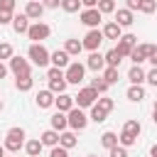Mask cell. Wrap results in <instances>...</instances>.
Returning a JSON list of instances; mask_svg holds the SVG:
<instances>
[{
	"label": "cell",
	"mask_w": 157,
	"mask_h": 157,
	"mask_svg": "<svg viewBox=\"0 0 157 157\" xmlns=\"http://www.w3.org/2000/svg\"><path fill=\"white\" fill-rule=\"evenodd\" d=\"M135 44H137V37H135V34H120V37H118V44H115V49H118V54L125 59Z\"/></svg>",
	"instance_id": "12"
},
{
	"label": "cell",
	"mask_w": 157,
	"mask_h": 157,
	"mask_svg": "<svg viewBox=\"0 0 157 157\" xmlns=\"http://www.w3.org/2000/svg\"><path fill=\"white\" fill-rule=\"evenodd\" d=\"M7 61H10V71H12L15 76H29V74H32L29 59H25V56H15V54H12Z\"/></svg>",
	"instance_id": "9"
},
{
	"label": "cell",
	"mask_w": 157,
	"mask_h": 157,
	"mask_svg": "<svg viewBox=\"0 0 157 157\" xmlns=\"http://www.w3.org/2000/svg\"><path fill=\"white\" fill-rule=\"evenodd\" d=\"M125 96H128V101H130V103H140V101L145 98V88H142V86L130 83V88H128V93H125Z\"/></svg>",
	"instance_id": "28"
},
{
	"label": "cell",
	"mask_w": 157,
	"mask_h": 157,
	"mask_svg": "<svg viewBox=\"0 0 157 157\" xmlns=\"http://www.w3.org/2000/svg\"><path fill=\"white\" fill-rule=\"evenodd\" d=\"M103 39H105V37H103V32H101L98 27H93V29H88V32H86V37H83V42H81V44H83V49H88V52H98V47L103 44Z\"/></svg>",
	"instance_id": "8"
},
{
	"label": "cell",
	"mask_w": 157,
	"mask_h": 157,
	"mask_svg": "<svg viewBox=\"0 0 157 157\" xmlns=\"http://www.w3.org/2000/svg\"><path fill=\"white\" fill-rule=\"evenodd\" d=\"M88 157H98V155H88Z\"/></svg>",
	"instance_id": "53"
},
{
	"label": "cell",
	"mask_w": 157,
	"mask_h": 157,
	"mask_svg": "<svg viewBox=\"0 0 157 157\" xmlns=\"http://www.w3.org/2000/svg\"><path fill=\"white\" fill-rule=\"evenodd\" d=\"M64 52H66L69 56H78V54L83 52V44H81L78 39H74V37H71V39H66V42H64Z\"/></svg>",
	"instance_id": "24"
},
{
	"label": "cell",
	"mask_w": 157,
	"mask_h": 157,
	"mask_svg": "<svg viewBox=\"0 0 157 157\" xmlns=\"http://www.w3.org/2000/svg\"><path fill=\"white\" fill-rule=\"evenodd\" d=\"M15 54V49H12V44L10 42H0V61H5V59H10Z\"/></svg>",
	"instance_id": "38"
},
{
	"label": "cell",
	"mask_w": 157,
	"mask_h": 157,
	"mask_svg": "<svg viewBox=\"0 0 157 157\" xmlns=\"http://www.w3.org/2000/svg\"><path fill=\"white\" fill-rule=\"evenodd\" d=\"M12 29L17 32V34H27V29H29V17L22 12V15H15L12 17Z\"/></svg>",
	"instance_id": "21"
},
{
	"label": "cell",
	"mask_w": 157,
	"mask_h": 157,
	"mask_svg": "<svg viewBox=\"0 0 157 157\" xmlns=\"http://www.w3.org/2000/svg\"><path fill=\"white\" fill-rule=\"evenodd\" d=\"M52 34V27L47 25V22H34V25H29V29H27V37L32 39V42H44L47 37Z\"/></svg>",
	"instance_id": "7"
},
{
	"label": "cell",
	"mask_w": 157,
	"mask_h": 157,
	"mask_svg": "<svg viewBox=\"0 0 157 157\" xmlns=\"http://www.w3.org/2000/svg\"><path fill=\"white\" fill-rule=\"evenodd\" d=\"M2 147L10 152H20V147H25V128H10Z\"/></svg>",
	"instance_id": "3"
},
{
	"label": "cell",
	"mask_w": 157,
	"mask_h": 157,
	"mask_svg": "<svg viewBox=\"0 0 157 157\" xmlns=\"http://www.w3.org/2000/svg\"><path fill=\"white\" fill-rule=\"evenodd\" d=\"M120 132H125V135H132V137H140V132H142V125H140V120H125V125H123V130Z\"/></svg>",
	"instance_id": "25"
},
{
	"label": "cell",
	"mask_w": 157,
	"mask_h": 157,
	"mask_svg": "<svg viewBox=\"0 0 157 157\" xmlns=\"http://www.w3.org/2000/svg\"><path fill=\"white\" fill-rule=\"evenodd\" d=\"M42 147H44V145H42V140H39V137H34V140H27V142H25V152H27L29 157H39Z\"/></svg>",
	"instance_id": "29"
},
{
	"label": "cell",
	"mask_w": 157,
	"mask_h": 157,
	"mask_svg": "<svg viewBox=\"0 0 157 157\" xmlns=\"http://www.w3.org/2000/svg\"><path fill=\"white\" fill-rule=\"evenodd\" d=\"M44 10H47V7H44L39 0H27V5H25V15H27L29 20H34V22H37V20H42Z\"/></svg>",
	"instance_id": "13"
},
{
	"label": "cell",
	"mask_w": 157,
	"mask_h": 157,
	"mask_svg": "<svg viewBox=\"0 0 157 157\" xmlns=\"http://www.w3.org/2000/svg\"><path fill=\"white\" fill-rule=\"evenodd\" d=\"M150 157H157V145H152V150H150Z\"/></svg>",
	"instance_id": "50"
},
{
	"label": "cell",
	"mask_w": 157,
	"mask_h": 157,
	"mask_svg": "<svg viewBox=\"0 0 157 157\" xmlns=\"http://www.w3.org/2000/svg\"><path fill=\"white\" fill-rule=\"evenodd\" d=\"M71 56L64 52V49H56V52H49V64L52 66H59V69H66L71 61H69Z\"/></svg>",
	"instance_id": "14"
},
{
	"label": "cell",
	"mask_w": 157,
	"mask_h": 157,
	"mask_svg": "<svg viewBox=\"0 0 157 157\" xmlns=\"http://www.w3.org/2000/svg\"><path fill=\"white\" fill-rule=\"evenodd\" d=\"M145 81L150 86H157V66H152L150 71H145Z\"/></svg>",
	"instance_id": "40"
},
{
	"label": "cell",
	"mask_w": 157,
	"mask_h": 157,
	"mask_svg": "<svg viewBox=\"0 0 157 157\" xmlns=\"http://www.w3.org/2000/svg\"><path fill=\"white\" fill-rule=\"evenodd\" d=\"M86 66H88L91 71H103V69H105V59H103V54H101V52H91L88 59H86Z\"/></svg>",
	"instance_id": "17"
},
{
	"label": "cell",
	"mask_w": 157,
	"mask_h": 157,
	"mask_svg": "<svg viewBox=\"0 0 157 157\" xmlns=\"http://www.w3.org/2000/svg\"><path fill=\"white\" fill-rule=\"evenodd\" d=\"M27 56H29V61H32L34 66H39V69L49 66V49H47L42 42H32L29 49H27Z\"/></svg>",
	"instance_id": "2"
},
{
	"label": "cell",
	"mask_w": 157,
	"mask_h": 157,
	"mask_svg": "<svg viewBox=\"0 0 157 157\" xmlns=\"http://www.w3.org/2000/svg\"><path fill=\"white\" fill-rule=\"evenodd\" d=\"M59 145H61V147H66V150L76 147V145H78L76 132H74V130H61V132H59Z\"/></svg>",
	"instance_id": "20"
},
{
	"label": "cell",
	"mask_w": 157,
	"mask_h": 157,
	"mask_svg": "<svg viewBox=\"0 0 157 157\" xmlns=\"http://www.w3.org/2000/svg\"><path fill=\"white\" fill-rule=\"evenodd\" d=\"M66 86H69V83H66L64 76H61V78H49V91H52V93H64Z\"/></svg>",
	"instance_id": "32"
},
{
	"label": "cell",
	"mask_w": 157,
	"mask_h": 157,
	"mask_svg": "<svg viewBox=\"0 0 157 157\" xmlns=\"http://www.w3.org/2000/svg\"><path fill=\"white\" fill-rule=\"evenodd\" d=\"M12 17H15V12L0 10V25H12Z\"/></svg>",
	"instance_id": "42"
},
{
	"label": "cell",
	"mask_w": 157,
	"mask_h": 157,
	"mask_svg": "<svg viewBox=\"0 0 157 157\" xmlns=\"http://www.w3.org/2000/svg\"><path fill=\"white\" fill-rule=\"evenodd\" d=\"M49 123H52V128L56 130V132H61V130H66L69 128V120H66V113H61V110H56L52 118H49Z\"/></svg>",
	"instance_id": "23"
},
{
	"label": "cell",
	"mask_w": 157,
	"mask_h": 157,
	"mask_svg": "<svg viewBox=\"0 0 157 157\" xmlns=\"http://www.w3.org/2000/svg\"><path fill=\"white\" fill-rule=\"evenodd\" d=\"M15 5H17V0H0V10H7V12H15Z\"/></svg>",
	"instance_id": "43"
},
{
	"label": "cell",
	"mask_w": 157,
	"mask_h": 157,
	"mask_svg": "<svg viewBox=\"0 0 157 157\" xmlns=\"http://www.w3.org/2000/svg\"><path fill=\"white\" fill-rule=\"evenodd\" d=\"M78 17H81V22H83V25H86L88 29L98 27V25H101V20H103V15L98 12V7H83Z\"/></svg>",
	"instance_id": "10"
},
{
	"label": "cell",
	"mask_w": 157,
	"mask_h": 157,
	"mask_svg": "<svg viewBox=\"0 0 157 157\" xmlns=\"http://www.w3.org/2000/svg\"><path fill=\"white\" fill-rule=\"evenodd\" d=\"M0 110H2V101H0Z\"/></svg>",
	"instance_id": "52"
},
{
	"label": "cell",
	"mask_w": 157,
	"mask_h": 157,
	"mask_svg": "<svg viewBox=\"0 0 157 157\" xmlns=\"http://www.w3.org/2000/svg\"><path fill=\"white\" fill-rule=\"evenodd\" d=\"M113 108H115L113 98H105V96H103V98H98V101L91 105V115H88V120H93V123H103Z\"/></svg>",
	"instance_id": "1"
},
{
	"label": "cell",
	"mask_w": 157,
	"mask_h": 157,
	"mask_svg": "<svg viewBox=\"0 0 157 157\" xmlns=\"http://www.w3.org/2000/svg\"><path fill=\"white\" fill-rule=\"evenodd\" d=\"M103 78L108 81V86L118 83V78H120V71H118V66H105V69H103Z\"/></svg>",
	"instance_id": "31"
},
{
	"label": "cell",
	"mask_w": 157,
	"mask_h": 157,
	"mask_svg": "<svg viewBox=\"0 0 157 157\" xmlns=\"http://www.w3.org/2000/svg\"><path fill=\"white\" fill-rule=\"evenodd\" d=\"M113 22H118L120 27H130V25L135 22V15H132V10L123 7V10H115V20H113Z\"/></svg>",
	"instance_id": "18"
},
{
	"label": "cell",
	"mask_w": 157,
	"mask_h": 157,
	"mask_svg": "<svg viewBox=\"0 0 157 157\" xmlns=\"http://www.w3.org/2000/svg\"><path fill=\"white\" fill-rule=\"evenodd\" d=\"M91 88H96L98 93H105V91H108V81H105L103 76H96V78L91 81Z\"/></svg>",
	"instance_id": "37"
},
{
	"label": "cell",
	"mask_w": 157,
	"mask_h": 157,
	"mask_svg": "<svg viewBox=\"0 0 157 157\" xmlns=\"http://www.w3.org/2000/svg\"><path fill=\"white\" fill-rule=\"evenodd\" d=\"M152 47H155V44H135V47L130 49V54H128L130 61H132V64H142V61H147Z\"/></svg>",
	"instance_id": "11"
},
{
	"label": "cell",
	"mask_w": 157,
	"mask_h": 157,
	"mask_svg": "<svg viewBox=\"0 0 157 157\" xmlns=\"http://www.w3.org/2000/svg\"><path fill=\"white\" fill-rule=\"evenodd\" d=\"M42 5H44V7H49V10H54V7H59V5H61V0H42Z\"/></svg>",
	"instance_id": "44"
},
{
	"label": "cell",
	"mask_w": 157,
	"mask_h": 157,
	"mask_svg": "<svg viewBox=\"0 0 157 157\" xmlns=\"http://www.w3.org/2000/svg\"><path fill=\"white\" fill-rule=\"evenodd\" d=\"M5 76H7V66L0 61V78H5Z\"/></svg>",
	"instance_id": "48"
},
{
	"label": "cell",
	"mask_w": 157,
	"mask_h": 157,
	"mask_svg": "<svg viewBox=\"0 0 157 157\" xmlns=\"http://www.w3.org/2000/svg\"><path fill=\"white\" fill-rule=\"evenodd\" d=\"M81 5H83V7H96L98 0H81Z\"/></svg>",
	"instance_id": "47"
},
{
	"label": "cell",
	"mask_w": 157,
	"mask_h": 157,
	"mask_svg": "<svg viewBox=\"0 0 157 157\" xmlns=\"http://www.w3.org/2000/svg\"><path fill=\"white\" fill-rule=\"evenodd\" d=\"M128 81L135 83V86H142V83H145V69H142L140 64H132L130 71H128Z\"/></svg>",
	"instance_id": "19"
},
{
	"label": "cell",
	"mask_w": 157,
	"mask_h": 157,
	"mask_svg": "<svg viewBox=\"0 0 157 157\" xmlns=\"http://www.w3.org/2000/svg\"><path fill=\"white\" fill-rule=\"evenodd\" d=\"M140 12H145V15H152L155 10H157V0H140V7H137Z\"/></svg>",
	"instance_id": "35"
},
{
	"label": "cell",
	"mask_w": 157,
	"mask_h": 157,
	"mask_svg": "<svg viewBox=\"0 0 157 157\" xmlns=\"http://www.w3.org/2000/svg\"><path fill=\"white\" fill-rule=\"evenodd\" d=\"M0 157H5V147L2 145H0Z\"/></svg>",
	"instance_id": "51"
},
{
	"label": "cell",
	"mask_w": 157,
	"mask_h": 157,
	"mask_svg": "<svg viewBox=\"0 0 157 157\" xmlns=\"http://www.w3.org/2000/svg\"><path fill=\"white\" fill-rule=\"evenodd\" d=\"M101 145H103L105 150L115 147V145H118V135H115V132H110V130H108V132H103V135H101Z\"/></svg>",
	"instance_id": "33"
},
{
	"label": "cell",
	"mask_w": 157,
	"mask_h": 157,
	"mask_svg": "<svg viewBox=\"0 0 157 157\" xmlns=\"http://www.w3.org/2000/svg\"><path fill=\"white\" fill-rule=\"evenodd\" d=\"M32 86H34V78H32V74L29 76H15V88L17 91H32Z\"/></svg>",
	"instance_id": "27"
},
{
	"label": "cell",
	"mask_w": 157,
	"mask_h": 157,
	"mask_svg": "<svg viewBox=\"0 0 157 157\" xmlns=\"http://www.w3.org/2000/svg\"><path fill=\"white\" fill-rule=\"evenodd\" d=\"M101 32H103V37H105V39H115V42H118V37L123 34V27H120L118 22H105Z\"/></svg>",
	"instance_id": "22"
},
{
	"label": "cell",
	"mask_w": 157,
	"mask_h": 157,
	"mask_svg": "<svg viewBox=\"0 0 157 157\" xmlns=\"http://www.w3.org/2000/svg\"><path fill=\"white\" fill-rule=\"evenodd\" d=\"M103 59H105V66H120V61H123V56L118 54V49L113 47V49H108L105 54H103Z\"/></svg>",
	"instance_id": "30"
},
{
	"label": "cell",
	"mask_w": 157,
	"mask_h": 157,
	"mask_svg": "<svg viewBox=\"0 0 157 157\" xmlns=\"http://www.w3.org/2000/svg\"><path fill=\"white\" fill-rule=\"evenodd\" d=\"M108 152H110V157H128V147H123V145H115Z\"/></svg>",
	"instance_id": "39"
},
{
	"label": "cell",
	"mask_w": 157,
	"mask_h": 157,
	"mask_svg": "<svg viewBox=\"0 0 157 157\" xmlns=\"http://www.w3.org/2000/svg\"><path fill=\"white\" fill-rule=\"evenodd\" d=\"M125 7H128V10H132V12H135V10H137V7H140V0H125Z\"/></svg>",
	"instance_id": "46"
},
{
	"label": "cell",
	"mask_w": 157,
	"mask_h": 157,
	"mask_svg": "<svg viewBox=\"0 0 157 157\" xmlns=\"http://www.w3.org/2000/svg\"><path fill=\"white\" fill-rule=\"evenodd\" d=\"M66 120H69V128L76 132V130H86V125H88V115L83 113V108H78V105H74L69 113H66Z\"/></svg>",
	"instance_id": "4"
},
{
	"label": "cell",
	"mask_w": 157,
	"mask_h": 157,
	"mask_svg": "<svg viewBox=\"0 0 157 157\" xmlns=\"http://www.w3.org/2000/svg\"><path fill=\"white\" fill-rule=\"evenodd\" d=\"M96 101H98V91H96V88H91V86L78 88V93L74 96V103H76L78 108H91Z\"/></svg>",
	"instance_id": "6"
},
{
	"label": "cell",
	"mask_w": 157,
	"mask_h": 157,
	"mask_svg": "<svg viewBox=\"0 0 157 157\" xmlns=\"http://www.w3.org/2000/svg\"><path fill=\"white\" fill-rule=\"evenodd\" d=\"M96 7L101 15H110V12H115V0H98Z\"/></svg>",
	"instance_id": "34"
},
{
	"label": "cell",
	"mask_w": 157,
	"mask_h": 157,
	"mask_svg": "<svg viewBox=\"0 0 157 157\" xmlns=\"http://www.w3.org/2000/svg\"><path fill=\"white\" fill-rule=\"evenodd\" d=\"M49 157H69V150H66V147H61V145H54V147H52V152H49Z\"/></svg>",
	"instance_id": "41"
},
{
	"label": "cell",
	"mask_w": 157,
	"mask_h": 157,
	"mask_svg": "<svg viewBox=\"0 0 157 157\" xmlns=\"http://www.w3.org/2000/svg\"><path fill=\"white\" fill-rule=\"evenodd\" d=\"M39 140H42V145L54 147V145H59V132H56L54 128H49V130H44V132L39 135Z\"/></svg>",
	"instance_id": "26"
},
{
	"label": "cell",
	"mask_w": 157,
	"mask_h": 157,
	"mask_svg": "<svg viewBox=\"0 0 157 157\" xmlns=\"http://www.w3.org/2000/svg\"><path fill=\"white\" fill-rule=\"evenodd\" d=\"M54 105H56V110L69 113L76 103H74V96H69V93H56V96H54Z\"/></svg>",
	"instance_id": "15"
},
{
	"label": "cell",
	"mask_w": 157,
	"mask_h": 157,
	"mask_svg": "<svg viewBox=\"0 0 157 157\" xmlns=\"http://www.w3.org/2000/svg\"><path fill=\"white\" fill-rule=\"evenodd\" d=\"M54 96H56V93H52L49 88L39 91V93L34 96V103H37V108H42V110H44V108H52V105H54Z\"/></svg>",
	"instance_id": "16"
},
{
	"label": "cell",
	"mask_w": 157,
	"mask_h": 157,
	"mask_svg": "<svg viewBox=\"0 0 157 157\" xmlns=\"http://www.w3.org/2000/svg\"><path fill=\"white\" fill-rule=\"evenodd\" d=\"M152 120H155V125H157V103H155V108H152Z\"/></svg>",
	"instance_id": "49"
},
{
	"label": "cell",
	"mask_w": 157,
	"mask_h": 157,
	"mask_svg": "<svg viewBox=\"0 0 157 157\" xmlns=\"http://www.w3.org/2000/svg\"><path fill=\"white\" fill-rule=\"evenodd\" d=\"M83 76H86V66H83V64H78V61H71V64L64 69V78H66V83L78 86V83L83 81Z\"/></svg>",
	"instance_id": "5"
},
{
	"label": "cell",
	"mask_w": 157,
	"mask_h": 157,
	"mask_svg": "<svg viewBox=\"0 0 157 157\" xmlns=\"http://www.w3.org/2000/svg\"><path fill=\"white\" fill-rule=\"evenodd\" d=\"M64 12H78V7H81V0H61V5H59Z\"/></svg>",
	"instance_id": "36"
},
{
	"label": "cell",
	"mask_w": 157,
	"mask_h": 157,
	"mask_svg": "<svg viewBox=\"0 0 157 157\" xmlns=\"http://www.w3.org/2000/svg\"><path fill=\"white\" fill-rule=\"evenodd\" d=\"M147 61H150L152 66H157V44L152 47V52H150V56H147Z\"/></svg>",
	"instance_id": "45"
}]
</instances>
